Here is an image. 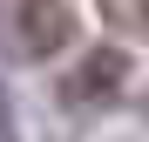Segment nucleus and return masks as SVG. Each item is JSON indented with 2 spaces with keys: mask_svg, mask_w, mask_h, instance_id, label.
Listing matches in <instances>:
<instances>
[{
  "mask_svg": "<svg viewBox=\"0 0 149 142\" xmlns=\"http://www.w3.org/2000/svg\"><path fill=\"white\" fill-rule=\"evenodd\" d=\"M14 34H20V54L27 61H54L81 34V14H74V0H20L14 7Z\"/></svg>",
  "mask_w": 149,
  "mask_h": 142,
  "instance_id": "1",
  "label": "nucleus"
},
{
  "mask_svg": "<svg viewBox=\"0 0 149 142\" xmlns=\"http://www.w3.org/2000/svg\"><path fill=\"white\" fill-rule=\"evenodd\" d=\"M122 81H129V54H122V47H95V54L61 81V95L68 102H109Z\"/></svg>",
  "mask_w": 149,
  "mask_h": 142,
  "instance_id": "2",
  "label": "nucleus"
},
{
  "mask_svg": "<svg viewBox=\"0 0 149 142\" xmlns=\"http://www.w3.org/2000/svg\"><path fill=\"white\" fill-rule=\"evenodd\" d=\"M0 142H14V122H7V95H0Z\"/></svg>",
  "mask_w": 149,
  "mask_h": 142,
  "instance_id": "3",
  "label": "nucleus"
},
{
  "mask_svg": "<svg viewBox=\"0 0 149 142\" xmlns=\"http://www.w3.org/2000/svg\"><path fill=\"white\" fill-rule=\"evenodd\" d=\"M136 7H142V20H149V0H136Z\"/></svg>",
  "mask_w": 149,
  "mask_h": 142,
  "instance_id": "4",
  "label": "nucleus"
}]
</instances>
